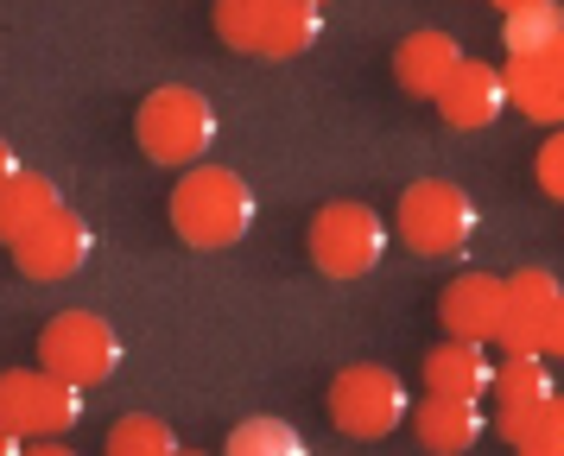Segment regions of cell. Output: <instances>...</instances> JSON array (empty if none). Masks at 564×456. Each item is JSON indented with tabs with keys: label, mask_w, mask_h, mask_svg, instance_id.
<instances>
[{
	"label": "cell",
	"mask_w": 564,
	"mask_h": 456,
	"mask_svg": "<svg viewBox=\"0 0 564 456\" xmlns=\"http://www.w3.org/2000/svg\"><path fill=\"white\" fill-rule=\"evenodd\" d=\"M412 437L425 444V456H469L476 444H482V405L469 400H432L425 393V405H412Z\"/></svg>",
	"instance_id": "obj_14"
},
{
	"label": "cell",
	"mask_w": 564,
	"mask_h": 456,
	"mask_svg": "<svg viewBox=\"0 0 564 456\" xmlns=\"http://www.w3.org/2000/svg\"><path fill=\"white\" fill-rule=\"evenodd\" d=\"M209 25L241 57H299L324 39V7L317 0H223Z\"/></svg>",
	"instance_id": "obj_2"
},
{
	"label": "cell",
	"mask_w": 564,
	"mask_h": 456,
	"mask_svg": "<svg viewBox=\"0 0 564 456\" xmlns=\"http://www.w3.org/2000/svg\"><path fill=\"white\" fill-rule=\"evenodd\" d=\"M539 191H545L552 203L564 197V140H558V133L539 146Z\"/></svg>",
	"instance_id": "obj_23"
},
{
	"label": "cell",
	"mask_w": 564,
	"mask_h": 456,
	"mask_svg": "<svg viewBox=\"0 0 564 456\" xmlns=\"http://www.w3.org/2000/svg\"><path fill=\"white\" fill-rule=\"evenodd\" d=\"M83 419V393L52 380L45 368H7L0 374V431L13 437H57Z\"/></svg>",
	"instance_id": "obj_9"
},
{
	"label": "cell",
	"mask_w": 564,
	"mask_h": 456,
	"mask_svg": "<svg viewBox=\"0 0 564 456\" xmlns=\"http://www.w3.org/2000/svg\"><path fill=\"white\" fill-rule=\"evenodd\" d=\"M13 172H20V152H13V146H7V140H0V191L13 184Z\"/></svg>",
	"instance_id": "obj_24"
},
{
	"label": "cell",
	"mask_w": 564,
	"mask_h": 456,
	"mask_svg": "<svg viewBox=\"0 0 564 456\" xmlns=\"http://www.w3.org/2000/svg\"><path fill=\"white\" fill-rule=\"evenodd\" d=\"M223 456H305V437L285 425V419H241L229 431Z\"/></svg>",
	"instance_id": "obj_21"
},
{
	"label": "cell",
	"mask_w": 564,
	"mask_h": 456,
	"mask_svg": "<svg viewBox=\"0 0 564 456\" xmlns=\"http://www.w3.org/2000/svg\"><path fill=\"white\" fill-rule=\"evenodd\" d=\"M133 133H140V152L153 165H204V152L216 146V108H209L204 89H184V83H165L140 101L133 115Z\"/></svg>",
	"instance_id": "obj_3"
},
{
	"label": "cell",
	"mask_w": 564,
	"mask_h": 456,
	"mask_svg": "<svg viewBox=\"0 0 564 456\" xmlns=\"http://www.w3.org/2000/svg\"><path fill=\"white\" fill-rule=\"evenodd\" d=\"M457 64H463V45L451 32H412V39H400V51H393V76H400V89L419 96V101H437V89L451 83Z\"/></svg>",
	"instance_id": "obj_15"
},
{
	"label": "cell",
	"mask_w": 564,
	"mask_h": 456,
	"mask_svg": "<svg viewBox=\"0 0 564 456\" xmlns=\"http://www.w3.org/2000/svg\"><path fill=\"white\" fill-rule=\"evenodd\" d=\"M178 456H204V450H178Z\"/></svg>",
	"instance_id": "obj_27"
},
{
	"label": "cell",
	"mask_w": 564,
	"mask_h": 456,
	"mask_svg": "<svg viewBox=\"0 0 564 456\" xmlns=\"http://www.w3.org/2000/svg\"><path fill=\"white\" fill-rule=\"evenodd\" d=\"M121 329L108 324V317H96V311H57L52 324L39 329V368L52 380H64V387H102V380H115V368H121Z\"/></svg>",
	"instance_id": "obj_4"
},
{
	"label": "cell",
	"mask_w": 564,
	"mask_h": 456,
	"mask_svg": "<svg viewBox=\"0 0 564 456\" xmlns=\"http://www.w3.org/2000/svg\"><path fill=\"white\" fill-rule=\"evenodd\" d=\"M305 248L311 260H317V273H330V279H361V273H375L381 267V253H387V222L368 209V203H324L317 216H311L305 228Z\"/></svg>",
	"instance_id": "obj_6"
},
{
	"label": "cell",
	"mask_w": 564,
	"mask_h": 456,
	"mask_svg": "<svg viewBox=\"0 0 564 456\" xmlns=\"http://www.w3.org/2000/svg\"><path fill=\"white\" fill-rule=\"evenodd\" d=\"M393 228H400V241L412 253L451 260V253H463L476 241V203L451 177H419V184H406V197L393 209Z\"/></svg>",
	"instance_id": "obj_5"
},
{
	"label": "cell",
	"mask_w": 564,
	"mask_h": 456,
	"mask_svg": "<svg viewBox=\"0 0 564 456\" xmlns=\"http://www.w3.org/2000/svg\"><path fill=\"white\" fill-rule=\"evenodd\" d=\"M0 456H26V444H20L13 431H0Z\"/></svg>",
	"instance_id": "obj_26"
},
{
	"label": "cell",
	"mask_w": 564,
	"mask_h": 456,
	"mask_svg": "<svg viewBox=\"0 0 564 456\" xmlns=\"http://www.w3.org/2000/svg\"><path fill=\"white\" fill-rule=\"evenodd\" d=\"M488 380H495V361H488L476 343H437L425 349V393L432 400H488Z\"/></svg>",
	"instance_id": "obj_16"
},
{
	"label": "cell",
	"mask_w": 564,
	"mask_h": 456,
	"mask_svg": "<svg viewBox=\"0 0 564 456\" xmlns=\"http://www.w3.org/2000/svg\"><path fill=\"white\" fill-rule=\"evenodd\" d=\"M437 115L457 127V133H482L508 115V89H501V64H482V57H463L451 83L437 89Z\"/></svg>",
	"instance_id": "obj_12"
},
{
	"label": "cell",
	"mask_w": 564,
	"mask_h": 456,
	"mask_svg": "<svg viewBox=\"0 0 564 456\" xmlns=\"http://www.w3.org/2000/svg\"><path fill=\"white\" fill-rule=\"evenodd\" d=\"M108 456H178V437L153 412H128L108 425Z\"/></svg>",
	"instance_id": "obj_20"
},
{
	"label": "cell",
	"mask_w": 564,
	"mask_h": 456,
	"mask_svg": "<svg viewBox=\"0 0 564 456\" xmlns=\"http://www.w3.org/2000/svg\"><path fill=\"white\" fill-rule=\"evenodd\" d=\"M501 317H508V285L495 273H457L437 292L444 343H476V349H488L501 336Z\"/></svg>",
	"instance_id": "obj_10"
},
{
	"label": "cell",
	"mask_w": 564,
	"mask_h": 456,
	"mask_svg": "<svg viewBox=\"0 0 564 456\" xmlns=\"http://www.w3.org/2000/svg\"><path fill=\"white\" fill-rule=\"evenodd\" d=\"M513 456H564V405H552V412L513 444Z\"/></svg>",
	"instance_id": "obj_22"
},
{
	"label": "cell",
	"mask_w": 564,
	"mask_h": 456,
	"mask_svg": "<svg viewBox=\"0 0 564 456\" xmlns=\"http://www.w3.org/2000/svg\"><path fill=\"white\" fill-rule=\"evenodd\" d=\"M96 253V235H89V222H83L77 209H57L52 222H39L32 235H20L13 241V267L26 279H39V285H52V279H70Z\"/></svg>",
	"instance_id": "obj_11"
},
{
	"label": "cell",
	"mask_w": 564,
	"mask_h": 456,
	"mask_svg": "<svg viewBox=\"0 0 564 456\" xmlns=\"http://www.w3.org/2000/svg\"><path fill=\"white\" fill-rule=\"evenodd\" d=\"M501 89H508V108H520L527 121L558 127V115H564V57H508V64H501Z\"/></svg>",
	"instance_id": "obj_13"
},
{
	"label": "cell",
	"mask_w": 564,
	"mask_h": 456,
	"mask_svg": "<svg viewBox=\"0 0 564 456\" xmlns=\"http://www.w3.org/2000/svg\"><path fill=\"white\" fill-rule=\"evenodd\" d=\"M165 209H172V235L184 248H204V253L235 248L254 228V191L229 165H191Z\"/></svg>",
	"instance_id": "obj_1"
},
{
	"label": "cell",
	"mask_w": 564,
	"mask_h": 456,
	"mask_svg": "<svg viewBox=\"0 0 564 456\" xmlns=\"http://www.w3.org/2000/svg\"><path fill=\"white\" fill-rule=\"evenodd\" d=\"M508 285V317H501V349L508 355H539V361H552L564 349V292L558 279L545 273V267H520Z\"/></svg>",
	"instance_id": "obj_8"
},
{
	"label": "cell",
	"mask_w": 564,
	"mask_h": 456,
	"mask_svg": "<svg viewBox=\"0 0 564 456\" xmlns=\"http://www.w3.org/2000/svg\"><path fill=\"white\" fill-rule=\"evenodd\" d=\"M406 380L393 374V368H375V361H356V368H343L330 380V419L343 437H361V444H375V437H393V431L406 425Z\"/></svg>",
	"instance_id": "obj_7"
},
{
	"label": "cell",
	"mask_w": 564,
	"mask_h": 456,
	"mask_svg": "<svg viewBox=\"0 0 564 456\" xmlns=\"http://www.w3.org/2000/svg\"><path fill=\"white\" fill-rule=\"evenodd\" d=\"M57 209H64V197H57L52 177H45V172H26V165H20V172H13V184L0 191V241L13 248L20 235H32L39 222H52Z\"/></svg>",
	"instance_id": "obj_17"
},
{
	"label": "cell",
	"mask_w": 564,
	"mask_h": 456,
	"mask_svg": "<svg viewBox=\"0 0 564 456\" xmlns=\"http://www.w3.org/2000/svg\"><path fill=\"white\" fill-rule=\"evenodd\" d=\"M508 57H564V13L552 0H513L501 13Z\"/></svg>",
	"instance_id": "obj_18"
},
{
	"label": "cell",
	"mask_w": 564,
	"mask_h": 456,
	"mask_svg": "<svg viewBox=\"0 0 564 456\" xmlns=\"http://www.w3.org/2000/svg\"><path fill=\"white\" fill-rule=\"evenodd\" d=\"M488 393H495V405H539V400H552L558 387H552L539 355H508L495 368V380H488Z\"/></svg>",
	"instance_id": "obj_19"
},
{
	"label": "cell",
	"mask_w": 564,
	"mask_h": 456,
	"mask_svg": "<svg viewBox=\"0 0 564 456\" xmlns=\"http://www.w3.org/2000/svg\"><path fill=\"white\" fill-rule=\"evenodd\" d=\"M26 456H77V450H70V444H57V437H39Z\"/></svg>",
	"instance_id": "obj_25"
}]
</instances>
